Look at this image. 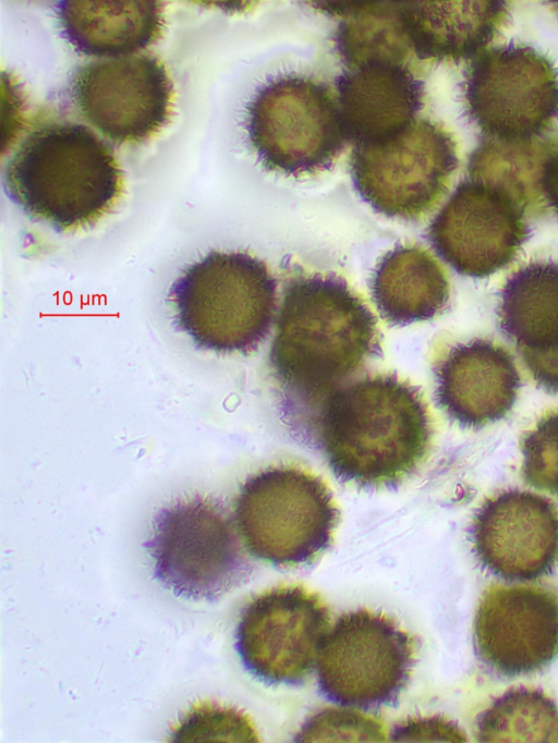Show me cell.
<instances>
[{
    "mask_svg": "<svg viewBox=\"0 0 558 743\" xmlns=\"http://www.w3.org/2000/svg\"><path fill=\"white\" fill-rule=\"evenodd\" d=\"M522 476L536 489L558 496V411L543 416L522 439Z\"/></svg>",
    "mask_w": 558,
    "mask_h": 743,
    "instance_id": "484cf974",
    "label": "cell"
},
{
    "mask_svg": "<svg viewBox=\"0 0 558 743\" xmlns=\"http://www.w3.org/2000/svg\"><path fill=\"white\" fill-rule=\"evenodd\" d=\"M8 197L29 218L57 232L93 227L123 192L111 147L89 127L53 122L32 131L3 170Z\"/></svg>",
    "mask_w": 558,
    "mask_h": 743,
    "instance_id": "3957f363",
    "label": "cell"
},
{
    "mask_svg": "<svg viewBox=\"0 0 558 743\" xmlns=\"http://www.w3.org/2000/svg\"><path fill=\"white\" fill-rule=\"evenodd\" d=\"M174 742H257L248 717L235 708L217 703L196 704L180 720L171 734Z\"/></svg>",
    "mask_w": 558,
    "mask_h": 743,
    "instance_id": "d4e9b609",
    "label": "cell"
},
{
    "mask_svg": "<svg viewBox=\"0 0 558 743\" xmlns=\"http://www.w3.org/2000/svg\"><path fill=\"white\" fill-rule=\"evenodd\" d=\"M308 429L333 475L363 488L400 485L425 461L433 438L421 391L392 374L343 385Z\"/></svg>",
    "mask_w": 558,
    "mask_h": 743,
    "instance_id": "7a4b0ae2",
    "label": "cell"
},
{
    "mask_svg": "<svg viewBox=\"0 0 558 743\" xmlns=\"http://www.w3.org/2000/svg\"><path fill=\"white\" fill-rule=\"evenodd\" d=\"M62 35L87 56H130L162 37L165 5L156 0H63Z\"/></svg>",
    "mask_w": 558,
    "mask_h": 743,
    "instance_id": "d6986e66",
    "label": "cell"
},
{
    "mask_svg": "<svg viewBox=\"0 0 558 743\" xmlns=\"http://www.w3.org/2000/svg\"><path fill=\"white\" fill-rule=\"evenodd\" d=\"M464 98L483 136L509 142L537 138L558 118V72L533 47H492L471 62Z\"/></svg>",
    "mask_w": 558,
    "mask_h": 743,
    "instance_id": "30bf717a",
    "label": "cell"
},
{
    "mask_svg": "<svg viewBox=\"0 0 558 743\" xmlns=\"http://www.w3.org/2000/svg\"><path fill=\"white\" fill-rule=\"evenodd\" d=\"M412 50L418 59L453 60L477 56L506 22L501 0L403 1Z\"/></svg>",
    "mask_w": 558,
    "mask_h": 743,
    "instance_id": "ffe728a7",
    "label": "cell"
},
{
    "mask_svg": "<svg viewBox=\"0 0 558 743\" xmlns=\"http://www.w3.org/2000/svg\"><path fill=\"white\" fill-rule=\"evenodd\" d=\"M339 517L323 478L295 465L270 466L248 477L233 512L245 549L283 568L315 561L331 546Z\"/></svg>",
    "mask_w": 558,
    "mask_h": 743,
    "instance_id": "5b68a950",
    "label": "cell"
},
{
    "mask_svg": "<svg viewBox=\"0 0 558 743\" xmlns=\"http://www.w3.org/2000/svg\"><path fill=\"white\" fill-rule=\"evenodd\" d=\"M478 657L506 677L529 674L558 656V594L538 586L487 587L474 618Z\"/></svg>",
    "mask_w": 558,
    "mask_h": 743,
    "instance_id": "5bb4252c",
    "label": "cell"
},
{
    "mask_svg": "<svg viewBox=\"0 0 558 743\" xmlns=\"http://www.w3.org/2000/svg\"><path fill=\"white\" fill-rule=\"evenodd\" d=\"M524 217L496 188L466 179L434 218L427 236L457 272L484 278L510 264L527 240Z\"/></svg>",
    "mask_w": 558,
    "mask_h": 743,
    "instance_id": "4fadbf2b",
    "label": "cell"
},
{
    "mask_svg": "<svg viewBox=\"0 0 558 743\" xmlns=\"http://www.w3.org/2000/svg\"><path fill=\"white\" fill-rule=\"evenodd\" d=\"M435 399L464 427L496 422L512 409L521 385L512 355L486 339L451 348L435 368Z\"/></svg>",
    "mask_w": 558,
    "mask_h": 743,
    "instance_id": "2e32d148",
    "label": "cell"
},
{
    "mask_svg": "<svg viewBox=\"0 0 558 743\" xmlns=\"http://www.w3.org/2000/svg\"><path fill=\"white\" fill-rule=\"evenodd\" d=\"M459 159L451 134L429 119H415L398 133L354 144L353 185L375 211L418 220L447 193Z\"/></svg>",
    "mask_w": 558,
    "mask_h": 743,
    "instance_id": "ba28073f",
    "label": "cell"
},
{
    "mask_svg": "<svg viewBox=\"0 0 558 743\" xmlns=\"http://www.w3.org/2000/svg\"><path fill=\"white\" fill-rule=\"evenodd\" d=\"M247 133L260 163L286 175L327 170L347 139L328 86L288 75L262 87L247 107Z\"/></svg>",
    "mask_w": 558,
    "mask_h": 743,
    "instance_id": "9c48e42d",
    "label": "cell"
},
{
    "mask_svg": "<svg viewBox=\"0 0 558 743\" xmlns=\"http://www.w3.org/2000/svg\"><path fill=\"white\" fill-rule=\"evenodd\" d=\"M336 86L345 136L354 144L398 133L423 107L424 83L407 63L363 62L347 68Z\"/></svg>",
    "mask_w": 558,
    "mask_h": 743,
    "instance_id": "ac0fdd59",
    "label": "cell"
},
{
    "mask_svg": "<svg viewBox=\"0 0 558 743\" xmlns=\"http://www.w3.org/2000/svg\"><path fill=\"white\" fill-rule=\"evenodd\" d=\"M340 736L342 740L383 741L380 723L359 712L325 709L313 716L296 736V741H325Z\"/></svg>",
    "mask_w": 558,
    "mask_h": 743,
    "instance_id": "4316f807",
    "label": "cell"
},
{
    "mask_svg": "<svg viewBox=\"0 0 558 743\" xmlns=\"http://www.w3.org/2000/svg\"><path fill=\"white\" fill-rule=\"evenodd\" d=\"M481 742H558V707L541 690L513 687L477 720Z\"/></svg>",
    "mask_w": 558,
    "mask_h": 743,
    "instance_id": "cb8c5ba5",
    "label": "cell"
},
{
    "mask_svg": "<svg viewBox=\"0 0 558 743\" xmlns=\"http://www.w3.org/2000/svg\"><path fill=\"white\" fill-rule=\"evenodd\" d=\"M240 537L221 503L194 496L160 509L143 546L163 588L182 599L214 601L251 573Z\"/></svg>",
    "mask_w": 558,
    "mask_h": 743,
    "instance_id": "8992f818",
    "label": "cell"
},
{
    "mask_svg": "<svg viewBox=\"0 0 558 743\" xmlns=\"http://www.w3.org/2000/svg\"><path fill=\"white\" fill-rule=\"evenodd\" d=\"M416 642L391 616L360 608L338 617L317 661L319 693L365 711L395 706L416 660Z\"/></svg>",
    "mask_w": 558,
    "mask_h": 743,
    "instance_id": "52a82bcc",
    "label": "cell"
},
{
    "mask_svg": "<svg viewBox=\"0 0 558 743\" xmlns=\"http://www.w3.org/2000/svg\"><path fill=\"white\" fill-rule=\"evenodd\" d=\"M369 289L384 320L409 325L434 318L449 300V282L434 256L416 245L397 246L376 265Z\"/></svg>",
    "mask_w": 558,
    "mask_h": 743,
    "instance_id": "44dd1931",
    "label": "cell"
},
{
    "mask_svg": "<svg viewBox=\"0 0 558 743\" xmlns=\"http://www.w3.org/2000/svg\"><path fill=\"white\" fill-rule=\"evenodd\" d=\"M173 95L165 63L150 53L89 61L70 81L77 112L118 144H137L157 134L172 115Z\"/></svg>",
    "mask_w": 558,
    "mask_h": 743,
    "instance_id": "7c38bea8",
    "label": "cell"
},
{
    "mask_svg": "<svg viewBox=\"0 0 558 743\" xmlns=\"http://www.w3.org/2000/svg\"><path fill=\"white\" fill-rule=\"evenodd\" d=\"M380 352L376 317L342 277L287 281L269 366L294 422L308 428L323 403Z\"/></svg>",
    "mask_w": 558,
    "mask_h": 743,
    "instance_id": "6da1fadb",
    "label": "cell"
},
{
    "mask_svg": "<svg viewBox=\"0 0 558 743\" xmlns=\"http://www.w3.org/2000/svg\"><path fill=\"white\" fill-rule=\"evenodd\" d=\"M325 5L342 17L335 41L347 68L367 61L405 63L412 45L403 1H351ZM413 51V50H412Z\"/></svg>",
    "mask_w": 558,
    "mask_h": 743,
    "instance_id": "603a6c76",
    "label": "cell"
},
{
    "mask_svg": "<svg viewBox=\"0 0 558 743\" xmlns=\"http://www.w3.org/2000/svg\"><path fill=\"white\" fill-rule=\"evenodd\" d=\"M175 327L196 348L247 354L268 336L277 309V281L262 259L210 252L172 283Z\"/></svg>",
    "mask_w": 558,
    "mask_h": 743,
    "instance_id": "277c9868",
    "label": "cell"
},
{
    "mask_svg": "<svg viewBox=\"0 0 558 743\" xmlns=\"http://www.w3.org/2000/svg\"><path fill=\"white\" fill-rule=\"evenodd\" d=\"M330 613L318 593L282 584L255 596L242 610L235 649L253 677L271 685H300L317 666Z\"/></svg>",
    "mask_w": 558,
    "mask_h": 743,
    "instance_id": "8fae6325",
    "label": "cell"
},
{
    "mask_svg": "<svg viewBox=\"0 0 558 743\" xmlns=\"http://www.w3.org/2000/svg\"><path fill=\"white\" fill-rule=\"evenodd\" d=\"M553 149L547 138L509 142L483 136L470 156L469 179L496 188L525 216H541L548 206L542 187L543 170Z\"/></svg>",
    "mask_w": 558,
    "mask_h": 743,
    "instance_id": "7402d4cb",
    "label": "cell"
},
{
    "mask_svg": "<svg viewBox=\"0 0 558 743\" xmlns=\"http://www.w3.org/2000/svg\"><path fill=\"white\" fill-rule=\"evenodd\" d=\"M498 317L536 383L558 393V263L534 261L513 272Z\"/></svg>",
    "mask_w": 558,
    "mask_h": 743,
    "instance_id": "e0dca14e",
    "label": "cell"
},
{
    "mask_svg": "<svg viewBox=\"0 0 558 743\" xmlns=\"http://www.w3.org/2000/svg\"><path fill=\"white\" fill-rule=\"evenodd\" d=\"M542 187L549 207L558 216V148L553 149L544 165Z\"/></svg>",
    "mask_w": 558,
    "mask_h": 743,
    "instance_id": "f1b7e54d",
    "label": "cell"
},
{
    "mask_svg": "<svg viewBox=\"0 0 558 743\" xmlns=\"http://www.w3.org/2000/svg\"><path fill=\"white\" fill-rule=\"evenodd\" d=\"M471 533L482 565L509 582L536 580L558 562V511L543 496L508 490L487 499Z\"/></svg>",
    "mask_w": 558,
    "mask_h": 743,
    "instance_id": "9a60e30c",
    "label": "cell"
},
{
    "mask_svg": "<svg viewBox=\"0 0 558 743\" xmlns=\"http://www.w3.org/2000/svg\"><path fill=\"white\" fill-rule=\"evenodd\" d=\"M393 741H465L463 732L452 722L441 718L409 720L392 731Z\"/></svg>",
    "mask_w": 558,
    "mask_h": 743,
    "instance_id": "83f0119b",
    "label": "cell"
}]
</instances>
